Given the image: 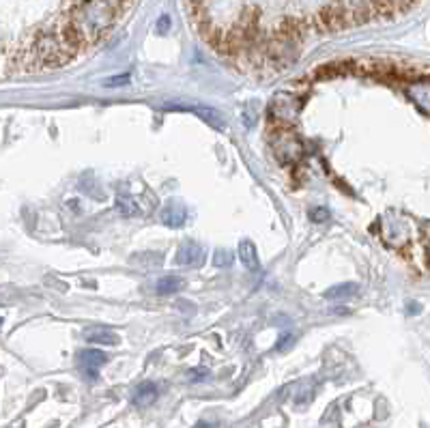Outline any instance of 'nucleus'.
<instances>
[{
    "label": "nucleus",
    "mask_w": 430,
    "mask_h": 428,
    "mask_svg": "<svg viewBox=\"0 0 430 428\" xmlns=\"http://www.w3.org/2000/svg\"><path fill=\"white\" fill-rule=\"evenodd\" d=\"M420 0H185L198 35L245 69H280L310 39L387 22Z\"/></svg>",
    "instance_id": "obj_1"
},
{
    "label": "nucleus",
    "mask_w": 430,
    "mask_h": 428,
    "mask_svg": "<svg viewBox=\"0 0 430 428\" xmlns=\"http://www.w3.org/2000/svg\"><path fill=\"white\" fill-rule=\"evenodd\" d=\"M136 0H0V78L56 71L89 56Z\"/></svg>",
    "instance_id": "obj_2"
},
{
    "label": "nucleus",
    "mask_w": 430,
    "mask_h": 428,
    "mask_svg": "<svg viewBox=\"0 0 430 428\" xmlns=\"http://www.w3.org/2000/svg\"><path fill=\"white\" fill-rule=\"evenodd\" d=\"M106 362H108L106 353H101V351H95V349H89L80 353V364L84 366L86 374H91V379H97V368Z\"/></svg>",
    "instance_id": "obj_3"
},
{
    "label": "nucleus",
    "mask_w": 430,
    "mask_h": 428,
    "mask_svg": "<svg viewBox=\"0 0 430 428\" xmlns=\"http://www.w3.org/2000/svg\"><path fill=\"white\" fill-rule=\"evenodd\" d=\"M176 263L179 265H200L202 263V250L196 243H185L179 254H176Z\"/></svg>",
    "instance_id": "obj_4"
},
{
    "label": "nucleus",
    "mask_w": 430,
    "mask_h": 428,
    "mask_svg": "<svg viewBox=\"0 0 430 428\" xmlns=\"http://www.w3.org/2000/svg\"><path fill=\"white\" fill-rule=\"evenodd\" d=\"M155 398H158V385H155V383H151V381H146V383H142V385L136 390L134 402H136L138 407H148Z\"/></svg>",
    "instance_id": "obj_5"
},
{
    "label": "nucleus",
    "mask_w": 430,
    "mask_h": 428,
    "mask_svg": "<svg viewBox=\"0 0 430 428\" xmlns=\"http://www.w3.org/2000/svg\"><path fill=\"white\" fill-rule=\"evenodd\" d=\"M86 340L89 342H99V344H118V336L114 332H108L104 327H91L86 330Z\"/></svg>",
    "instance_id": "obj_6"
},
{
    "label": "nucleus",
    "mask_w": 430,
    "mask_h": 428,
    "mask_svg": "<svg viewBox=\"0 0 430 428\" xmlns=\"http://www.w3.org/2000/svg\"><path fill=\"white\" fill-rule=\"evenodd\" d=\"M239 257L243 261V265L249 269V271H256L259 269V254H256V247L252 241H243L239 245Z\"/></svg>",
    "instance_id": "obj_7"
},
{
    "label": "nucleus",
    "mask_w": 430,
    "mask_h": 428,
    "mask_svg": "<svg viewBox=\"0 0 430 428\" xmlns=\"http://www.w3.org/2000/svg\"><path fill=\"white\" fill-rule=\"evenodd\" d=\"M183 280L179 278V275H166V278L158 280L155 284V291L158 295H172V293H179L183 289Z\"/></svg>",
    "instance_id": "obj_8"
},
{
    "label": "nucleus",
    "mask_w": 430,
    "mask_h": 428,
    "mask_svg": "<svg viewBox=\"0 0 430 428\" xmlns=\"http://www.w3.org/2000/svg\"><path fill=\"white\" fill-rule=\"evenodd\" d=\"M194 112H198V116H202L205 121H209L211 125L215 130H220V132H226L229 130V125L224 123V119H222V114L220 112H215L213 108H205V106H194Z\"/></svg>",
    "instance_id": "obj_9"
},
{
    "label": "nucleus",
    "mask_w": 430,
    "mask_h": 428,
    "mask_svg": "<svg viewBox=\"0 0 430 428\" xmlns=\"http://www.w3.org/2000/svg\"><path fill=\"white\" fill-rule=\"evenodd\" d=\"M162 220H164V224H168V226H181V224L185 222V209H183L181 205H170V207L164 209Z\"/></svg>",
    "instance_id": "obj_10"
},
{
    "label": "nucleus",
    "mask_w": 430,
    "mask_h": 428,
    "mask_svg": "<svg viewBox=\"0 0 430 428\" xmlns=\"http://www.w3.org/2000/svg\"><path fill=\"white\" fill-rule=\"evenodd\" d=\"M358 293V284H338L334 289H330L325 293V299H330V301H340V299H346L351 295H355Z\"/></svg>",
    "instance_id": "obj_11"
},
{
    "label": "nucleus",
    "mask_w": 430,
    "mask_h": 428,
    "mask_svg": "<svg viewBox=\"0 0 430 428\" xmlns=\"http://www.w3.org/2000/svg\"><path fill=\"white\" fill-rule=\"evenodd\" d=\"M116 211H118L123 217H136V215L140 213V207L136 205V200L118 196V198H116Z\"/></svg>",
    "instance_id": "obj_12"
},
{
    "label": "nucleus",
    "mask_w": 430,
    "mask_h": 428,
    "mask_svg": "<svg viewBox=\"0 0 430 428\" xmlns=\"http://www.w3.org/2000/svg\"><path fill=\"white\" fill-rule=\"evenodd\" d=\"M231 263H233L231 252H224V250L215 252V259H213V265H215V267H224V265H231Z\"/></svg>",
    "instance_id": "obj_13"
},
{
    "label": "nucleus",
    "mask_w": 430,
    "mask_h": 428,
    "mask_svg": "<svg viewBox=\"0 0 430 428\" xmlns=\"http://www.w3.org/2000/svg\"><path fill=\"white\" fill-rule=\"evenodd\" d=\"M310 215H312V220H314V222H323V220L330 217V211H327V209H314Z\"/></svg>",
    "instance_id": "obj_14"
},
{
    "label": "nucleus",
    "mask_w": 430,
    "mask_h": 428,
    "mask_svg": "<svg viewBox=\"0 0 430 428\" xmlns=\"http://www.w3.org/2000/svg\"><path fill=\"white\" fill-rule=\"evenodd\" d=\"M130 80V75H118V78H112V82H108V86H118V84H125Z\"/></svg>",
    "instance_id": "obj_15"
},
{
    "label": "nucleus",
    "mask_w": 430,
    "mask_h": 428,
    "mask_svg": "<svg viewBox=\"0 0 430 428\" xmlns=\"http://www.w3.org/2000/svg\"><path fill=\"white\" fill-rule=\"evenodd\" d=\"M291 340H293V336H284V340H282L280 344H277V349H280V351H282V349H284V346H286V344H289Z\"/></svg>",
    "instance_id": "obj_16"
},
{
    "label": "nucleus",
    "mask_w": 430,
    "mask_h": 428,
    "mask_svg": "<svg viewBox=\"0 0 430 428\" xmlns=\"http://www.w3.org/2000/svg\"><path fill=\"white\" fill-rule=\"evenodd\" d=\"M196 428H215V426H213V424H205V422H200Z\"/></svg>",
    "instance_id": "obj_17"
}]
</instances>
